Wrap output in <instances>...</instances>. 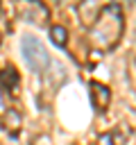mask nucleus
I'll use <instances>...</instances> for the list:
<instances>
[{
	"instance_id": "f257e3e1",
	"label": "nucleus",
	"mask_w": 136,
	"mask_h": 145,
	"mask_svg": "<svg viewBox=\"0 0 136 145\" xmlns=\"http://www.w3.org/2000/svg\"><path fill=\"white\" fill-rule=\"evenodd\" d=\"M122 32V16L118 5H109L100 11L93 27V41L97 45H113Z\"/></svg>"
},
{
	"instance_id": "f03ea898",
	"label": "nucleus",
	"mask_w": 136,
	"mask_h": 145,
	"mask_svg": "<svg viewBox=\"0 0 136 145\" xmlns=\"http://www.w3.org/2000/svg\"><path fill=\"white\" fill-rule=\"evenodd\" d=\"M20 50H23V57H25V61H27V66L32 68V70H36V72H43L45 68H48V63H50V57H48V50H45V45L36 39V36H23V41H20Z\"/></svg>"
},
{
	"instance_id": "7ed1b4c3",
	"label": "nucleus",
	"mask_w": 136,
	"mask_h": 145,
	"mask_svg": "<svg viewBox=\"0 0 136 145\" xmlns=\"http://www.w3.org/2000/svg\"><path fill=\"white\" fill-rule=\"evenodd\" d=\"M91 100H93V106H95L97 111H104V109L109 106V102H111V93H109V88H107L104 84L93 82V84H91Z\"/></svg>"
},
{
	"instance_id": "20e7f679",
	"label": "nucleus",
	"mask_w": 136,
	"mask_h": 145,
	"mask_svg": "<svg viewBox=\"0 0 136 145\" xmlns=\"http://www.w3.org/2000/svg\"><path fill=\"white\" fill-rule=\"evenodd\" d=\"M2 125H5L9 131H16V129L20 127V113H18L16 109H7L5 116H2Z\"/></svg>"
},
{
	"instance_id": "39448f33",
	"label": "nucleus",
	"mask_w": 136,
	"mask_h": 145,
	"mask_svg": "<svg viewBox=\"0 0 136 145\" xmlns=\"http://www.w3.org/2000/svg\"><path fill=\"white\" fill-rule=\"evenodd\" d=\"M50 39H52V43H54V45L63 48V45H66V41H68V29H66L63 25H54V27L50 29Z\"/></svg>"
},
{
	"instance_id": "423d86ee",
	"label": "nucleus",
	"mask_w": 136,
	"mask_h": 145,
	"mask_svg": "<svg viewBox=\"0 0 136 145\" xmlns=\"http://www.w3.org/2000/svg\"><path fill=\"white\" fill-rule=\"evenodd\" d=\"M0 82H2L5 86H9V88L14 91V88H16V84H18V75L14 72V68H7V70H5V75L0 77Z\"/></svg>"
},
{
	"instance_id": "0eeeda50",
	"label": "nucleus",
	"mask_w": 136,
	"mask_h": 145,
	"mask_svg": "<svg viewBox=\"0 0 136 145\" xmlns=\"http://www.w3.org/2000/svg\"><path fill=\"white\" fill-rule=\"evenodd\" d=\"M100 143H102V145H113L111 136H102V138H100Z\"/></svg>"
}]
</instances>
